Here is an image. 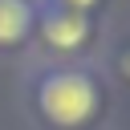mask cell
Masks as SVG:
<instances>
[{"label": "cell", "mask_w": 130, "mask_h": 130, "mask_svg": "<svg viewBox=\"0 0 130 130\" xmlns=\"http://www.w3.org/2000/svg\"><path fill=\"white\" fill-rule=\"evenodd\" d=\"M41 110L49 122L57 126H81L93 110H98V93L93 81L85 73H53L41 81Z\"/></svg>", "instance_id": "6da1fadb"}, {"label": "cell", "mask_w": 130, "mask_h": 130, "mask_svg": "<svg viewBox=\"0 0 130 130\" xmlns=\"http://www.w3.org/2000/svg\"><path fill=\"white\" fill-rule=\"evenodd\" d=\"M41 28H45L49 45H57V49H77V45L85 41V16H81V12H69V8L45 12Z\"/></svg>", "instance_id": "7a4b0ae2"}, {"label": "cell", "mask_w": 130, "mask_h": 130, "mask_svg": "<svg viewBox=\"0 0 130 130\" xmlns=\"http://www.w3.org/2000/svg\"><path fill=\"white\" fill-rule=\"evenodd\" d=\"M28 24H32V8L24 0H0V45L24 41Z\"/></svg>", "instance_id": "3957f363"}, {"label": "cell", "mask_w": 130, "mask_h": 130, "mask_svg": "<svg viewBox=\"0 0 130 130\" xmlns=\"http://www.w3.org/2000/svg\"><path fill=\"white\" fill-rule=\"evenodd\" d=\"M93 0H65V8H73V12H81V8H89Z\"/></svg>", "instance_id": "277c9868"}, {"label": "cell", "mask_w": 130, "mask_h": 130, "mask_svg": "<svg viewBox=\"0 0 130 130\" xmlns=\"http://www.w3.org/2000/svg\"><path fill=\"white\" fill-rule=\"evenodd\" d=\"M122 73H126V77H130V53H126V57H122Z\"/></svg>", "instance_id": "5b68a950"}]
</instances>
